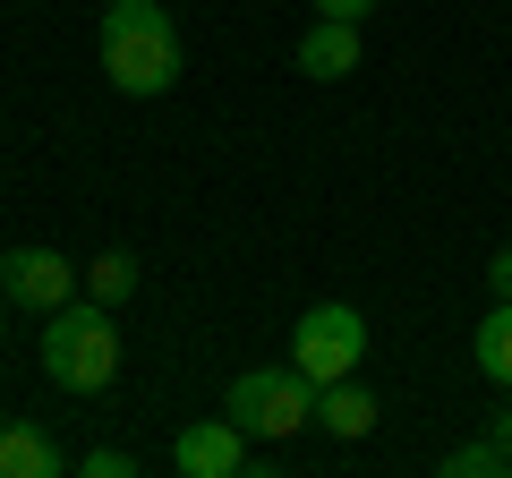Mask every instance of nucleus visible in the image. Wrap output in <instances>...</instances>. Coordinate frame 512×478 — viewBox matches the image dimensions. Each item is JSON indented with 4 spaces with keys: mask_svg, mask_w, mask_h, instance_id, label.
<instances>
[{
    "mask_svg": "<svg viewBox=\"0 0 512 478\" xmlns=\"http://www.w3.org/2000/svg\"><path fill=\"white\" fill-rule=\"evenodd\" d=\"M436 470L444 478H512V461H504V444H495V436H478V444H453Z\"/></svg>",
    "mask_w": 512,
    "mask_h": 478,
    "instance_id": "12",
    "label": "nucleus"
},
{
    "mask_svg": "<svg viewBox=\"0 0 512 478\" xmlns=\"http://www.w3.org/2000/svg\"><path fill=\"white\" fill-rule=\"evenodd\" d=\"M86 299H103V308L137 299V257H128V248H103V257L86 265Z\"/></svg>",
    "mask_w": 512,
    "mask_h": 478,
    "instance_id": "11",
    "label": "nucleus"
},
{
    "mask_svg": "<svg viewBox=\"0 0 512 478\" xmlns=\"http://www.w3.org/2000/svg\"><path fill=\"white\" fill-rule=\"evenodd\" d=\"M35 359H43V376H52L60 393H103L111 376H120V325H111L103 299L77 291L69 308L43 316V350Z\"/></svg>",
    "mask_w": 512,
    "mask_h": 478,
    "instance_id": "2",
    "label": "nucleus"
},
{
    "mask_svg": "<svg viewBox=\"0 0 512 478\" xmlns=\"http://www.w3.org/2000/svg\"><path fill=\"white\" fill-rule=\"evenodd\" d=\"M171 470L180 478H239L248 470V427L222 410V419H188L171 436Z\"/></svg>",
    "mask_w": 512,
    "mask_h": 478,
    "instance_id": "6",
    "label": "nucleus"
},
{
    "mask_svg": "<svg viewBox=\"0 0 512 478\" xmlns=\"http://www.w3.org/2000/svg\"><path fill=\"white\" fill-rule=\"evenodd\" d=\"M359 359H367V316L350 299H316L291 325V368L308 385H342V376H359Z\"/></svg>",
    "mask_w": 512,
    "mask_h": 478,
    "instance_id": "4",
    "label": "nucleus"
},
{
    "mask_svg": "<svg viewBox=\"0 0 512 478\" xmlns=\"http://www.w3.org/2000/svg\"><path fill=\"white\" fill-rule=\"evenodd\" d=\"M222 410H231L248 436L291 444L299 427L316 419V385H308L299 368H239V376H231V393H222Z\"/></svg>",
    "mask_w": 512,
    "mask_h": 478,
    "instance_id": "3",
    "label": "nucleus"
},
{
    "mask_svg": "<svg viewBox=\"0 0 512 478\" xmlns=\"http://www.w3.org/2000/svg\"><path fill=\"white\" fill-rule=\"evenodd\" d=\"M487 291H495V299H512V239L487 257Z\"/></svg>",
    "mask_w": 512,
    "mask_h": 478,
    "instance_id": "14",
    "label": "nucleus"
},
{
    "mask_svg": "<svg viewBox=\"0 0 512 478\" xmlns=\"http://www.w3.org/2000/svg\"><path fill=\"white\" fill-rule=\"evenodd\" d=\"M0 291H9L18 316H52V308L77 299V265L60 257V248H9V257H0Z\"/></svg>",
    "mask_w": 512,
    "mask_h": 478,
    "instance_id": "5",
    "label": "nucleus"
},
{
    "mask_svg": "<svg viewBox=\"0 0 512 478\" xmlns=\"http://www.w3.org/2000/svg\"><path fill=\"white\" fill-rule=\"evenodd\" d=\"M69 461H60V444L43 436V427L26 419H0V478H60Z\"/></svg>",
    "mask_w": 512,
    "mask_h": 478,
    "instance_id": "8",
    "label": "nucleus"
},
{
    "mask_svg": "<svg viewBox=\"0 0 512 478\" xmlns=\"http://www.w3.org/2000/svg\"><path fill=\"white\" fill-rule=\"evenodd\" d=\"M86 478H137V453H120V444H94V453H86Z\"/></svg>",
    "mask_w": 512,
    "mask_h": 478,
    "instance_id": "13",
    "label": "nucleus"
},
{
    "mask_svg": "<svg viewBox=\"0 0 512 478\" xmlns=\"http://www.w3.org/2000/svg\"><path fill=\"white\" fill-rule=\"evenodd\" d=\"M299 77H316V86H333V77H359V18H316L308 35H299Z\"/></svg>",
    "mask_w": 512,
    "mask_h": 478,
    "instance_id": "7",
    "label": "nucleus"
},
{
    "mask_svg": "<svg viewBox=\"0 0 512 478\" xmlns=\"http://www.w3.org/2000/svg\"><path fill=\"white\" fill-rule=\"evenodd\" d=\"M316 427L342 444H359L367 427H376V393L359 385V376H342V385H316Z\"/></svg>",
    "mask_w": 512,
    "mask_h": 478,
    "instance_id": "9",
    "label": "nucleus"
},
{
    "mask_svg": "<svg viewBox=\"0 0 512 478\" xmlns=\"http://www.w3.org/2000/svg\"><path fill=\"white\" fill-rule=\"evenodd\" d=\"M308 9H316V18H359V26H367V9H376V0H308Z\"/></svg>",
    "mask_w": 512,
    "mask_h": 478,
    "instance_id": "15",
    "label": "nucleus"
},
{
    "mask_svg": "<svg viewBox=\"0 0 512 478\" xmlns=\"http://www.w3.org/2000/svg\"><path fill=\"white\" fill-rule=\"evenodd\" d=\"M9 316H18V308H9V291H0V342H9Z\"/></svg>",
    "mask_w": 512,
    "mask_h": 478,
    "instance_id": "17",
    "label": "nucleus"
},
{
    "mask_svg": "<svg viewBox=\"0 0 512 478\" xmlns=\"http://www.w3.org/2000/svg\"><path fill=\"white\" fill-rule=\"evenodd\" d=\"M487 436L504 444V461H512V402H504V410H495V419H487Z\"/></svg>",
    "mask_w": 512,
    "mask_h": 478,
    "instance_id": "16",
    "label": "nucleus"
},
{
    "mask_svg": "<svg viewBox=\"0 0 512 478\" xmlns=\"http://www.w3.org/2000/svg\"><path fill=\"white\" fill-rule=\"evenodd\" d=\"M94 60L128 103H154V94L180 86V18L163 0H111L94 18Z\"/></svg>",
    "mask_w": 512,
    "mask_h": 478,
    "instance_id": "1",
    "label": "nucleus"
},
{
    "mask_svg": "<svg viewBox=\"0 0 512 478\" xmlns=\"http://www.w3.org/2000/svg\"><path fill=\"white\" fill-rule=\"evenodd\" d=\"M470 350H478V376H487V385H512V299H495V308L478 316Z\"/></svg>",
    "mask_w": 512,
    "mask_h": 478,
    "instance_id": "10",
    "label": "nucleus"
}]
</instances>
